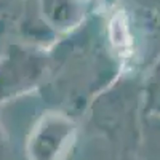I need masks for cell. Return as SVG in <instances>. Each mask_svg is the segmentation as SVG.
I'll list each match as a JSON object with an SVG mask.
<instances>
[{"instance_id": "6da1fadb", "label": "cell", "mask_w": 160, "mask_h": 160, "mask_svg": "<svg viewBox=\"0 0 160 160\" xmlns=\"http://www.w3.org/2000/svg\"><path fill=\"white\" fill-rule=\"evenodd\" d=\"M111 42L114 45V48L117 50V53L122 58H128L133 53V38L128 29V22L127 18L122 11H118L117 15H114V18L111 19Z\"/></svg>"}]
</instances>
